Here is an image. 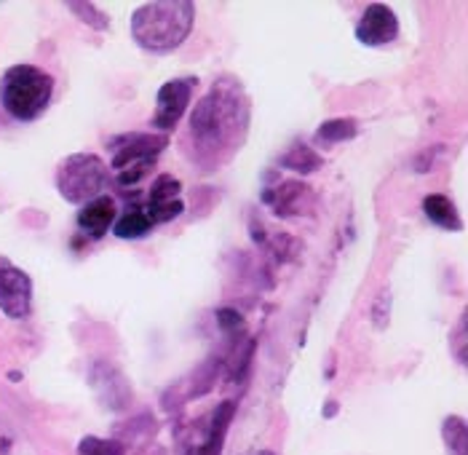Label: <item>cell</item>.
Instances as JSON below:
<instances>
[{
  "mask_svg": "<svg viewBox=\"0 0 468 455\" xmlns=\"http://www.w3.org/2000/svg\"><path fill=\"white\" fill-rule=\"evenodd\" d=\"M249 108L241 100V89L236 86H214L190 116V134L201 145V150H236L241 134L246 129Z\"/></svg>",
  "mask_w": 468,
  "mask_h": 455,
  "instance_id": "1",
  "label": "cell"
},
{
  "mask_svg": "<svg viewBox=\"0 0 468 455\" xmlns=\"http://www.w3.org/2000/svg\"><path fill=\"white\" fill-rule=\"evenodd\" d=\"M196 9L188 0H156L145 4L132 17V38L153 54L174 52L193 30Z\"/></svg>",
  "mask_w": 468,
  "mask_h": 455,
  "instance_id": "2",
  "label": "cell"
},
{
  "mask_svg": "<svg viewBox=\"0 0 468 455\" xmlns=\"http://www.w3.org/2000/svg\"><path fill=\"white\" fill-rule=\"evenodd\" d=\"M54 78L36 65H14L0 78V102L17 121H36L49 110Z\"/></svg>",
  "mask_w": 468,
  "mask_h": 455,
  "instance_id": "3",
  "label": "cell"
},
{
  "mask_svg": "<svg viewBox=\"0 0 468 455\" xmlns=\"http://www.w3.org/2000/svg\"><path fill=\"white\" fill-rule=\"evenodd\" d=\"M108 183V167L92 153H76L57 169V188L70 204H89L100 196Z\"/></svg>",
  "mask_w": 468,
  "mask_h": 455,
  "instance_id": "4",
  "label": "cell"
},
{
  "mask_svg": "<svg viewBox=\"0 0 468 455\" xmlns=\"http://www.w3.org/2000/svg\"><path fill=\"white\" fill-rule=\"evenodd\" d=\"M193 78H174L169 84H164L158 89V100H156V116H153V126L161 132H172L180 118L185 116L190 97H193Z\"/></svg>",
  "mask_w": 468,
  "mask_h": 455,
  "instance_id": "5",
  "label": "cell"
},
{
  "mask_svg": "<svg viewBox=\"0 0 468 455\" xmlns=\"http://www.w3.org/2000/svg\"><path fill=\"white\" fill-rule=\"evenodd\" d=\"M33 308V281L14 265H0V311L9 319H25Z\"/></svg>",
  "mask_w": 468,
  "mask_h": 455,
  "instance_id": "6",
  "label": "cell"
},
{
  "mask_svg": "<svg viewBox=\"0 0 468 455\" xmlns=\"http://www.w3.org/2000/svg\"><path fill=\"white\" fill-rule=\"evenodd\" d=\"M396 36H399V20H396L393 9L385 4L367 6V12L361 14V20L356 25V41L361 46L380 49V46L393 44Z\"/></svg>",
  "mask_w": 468,
  "mask_h": 455,
  "instance_id": "7",
  "label": "cell"
},
{
  "mask_svg": "<svg viewBox=\"0 0 468 455\" xmlns=\"http://www.w3.org/2000/svg\"><path fill=\"white\" fill-rule=\"evenodd\" d=\"M166 148V137L158 134H129L124 137V145L118 148L113 158V169L124 172L140 164H153V158Z\"/></svg>",
  "mask_w": 468,
  "mask_h": 455,
  "instance_id": "8",
  "label": "cell"
},
{
  "mask_svg": "<svg viewBox=\"0 0 468 455\" xmlns=\"http://www.w3.org/2000/svg\"><path fill=\"white\" fill-rule=\"evenodd\" d=\"M113 220H116V201L110 196H97L78 212V228L92 239H102L113 225Z\"/></svg>",
  "mask_w": 468,
  "mask_h": 455,
  "instance_id": "9",
  "label": "cell"
},
{
  "mask_svg": "<svg viewBox=\"0 0 468 455\" xmlns=\"http://www.w3.org/2000/svg\"><path fill=\"white\" fill-rule=\"evenodd\" d=\"M311 196V188L303 183H284L278 191H265V204L276 209V215H297L303 212L300 201Z\"/></svg>",
  "mask_w": 468,
  "mask_h": 455,
  "instance_id": "10",
  "label": "cell"
},
{
  "mask_svg": "<svg viewBox=\"0 0 468 455\" xmlns=\"http://www.w3.org/2000/svg\"><path fill=\"white\" fill-rule=\"evenodd\" d=\"M423 212H425V217H428L433 225H439V228H444V231H457V228H460V217H457L455 204H452L447 196H441V193L425 196V199H423Z\"/></svg>",
  "mask_w": 468,
  "mask_h": 455,
  "instance_id": "11",
  "label": "cell"
},
{
  "mask_svg": "<svg viewBox=\"0 0 468 455\" xmlns=\"http://www.w3.org/2000/svg\"><path fill=\"white\" fill-rule=\"evenodd\" d=\"M281 167H284V169H292V172H297V175H311V172H316V169L324 167V156L316 153V150L308 148V145H295V148H289V150L281 156Z\"/></svg>",
  "mask_w": 468,
  "mask_h": 455,
  "instance_id": "12",
  "label": "cell"
},
{
  "mask_svg": "<svg viewBox=\"0 0 468 455\" xmlns=\"http://www.w3.org/2000/svg\"><path fill=\"white\" fill-rule=\"evenodd\" d=\"M356 132H359L356 118H332V121H324L316 129V142H321V145L345 142V140H353Z\"/></svg>",
  "mask_w": 468,
  "mask_h": 455,
  "instance_id": "13",
  "label": "cell"
},
{
  "mask_svg": "<svg viewBox=\"0 0 468 455\" xmlns=\"http://www.w3.org/2000/svg\"><path fill=\"white\" fill-rule=\"evenodd\" d=\"M153 228V223L148 220V215L142 209H129L126 215H121L113 225V233L118 239H142L148 236Z\"/></svg>",
  "mask_w": 468,
  "mask_h": 455,
  "instance_id": "14",
  "label": "cell"
},
{
  "mask_svg": "<svg viewBox=\"0 0 468 455\" xmlns=\"http://www.w3.org/2000/svg\"><path fill=\"white\" fill-rule=\"evenodd\" d=\"M441 436H444V444L452 455H468V426L460 415L444 418Z\"/></svg>",
  "mask_w": 468,
  "mask_h": 455,
  "instance_id": "15",
  "label": "cell"
},
{
  "mask_svg": "<svg viewBox=\"0 0 468 455\" xmlns=\"http://www.w3.org/2000/svg\"><path fill=\"white\" fill-rule=\"evenodd\" d=\"M81 455H124V444L116 439H102V436H84L81 439Z\"/></svg>",
  "mask_w": 468,
  "mask_h": 455,
  "instance_id": "16",
  "label": "cell"
},
{
  "mask_svg": "<svg viewBox=\"0 0 468 455\" xmlns=\"http://www.w3.org/2000/svg\"><path fill=\"white\" fill-rule=\"evenodd\" d=\"M68 9L73 14H78V20L94 30H108L110 28V20L97 9V4H68Z\"/></svg>",
  "mask_w": 468,
  "mask_h": 455,
  "instance_id": "17",
  "label": "cell"
},
{
  "mask_svg": "<svg viewBox=\"0 0 468 455\" xmlns=\"http://www.w3.org/2000/svg\"><path fill=\"white\" fill-rule=\"evenodd\" d=\"M182 191V183L172 175H161L153 188H150V204H161V201H174Z\"/></svg>",
  "mask_w": 468,
  "mask_h": 455,
  "instance_id": "18",
  "label": "cell"
},
{
  "mask_svg": "<svg viewBox=\"0 0 468 455\" xmlns=\"http://www.w3.org/2000/svg\"><path fill=\"white\" fill-rule=\"evenodd\" d=\"M182 201L180 199H174V201H161V204H150L148 207V220L156 225V223H169V220H174V217H180L182 215Z\"/></svg>",
  "mask_w": 468,
  "mask_h": 455,
  "instance_id": "19",
  "label": "cell"
},
{
  "mask_svg": "<svg viewBox=\"0 0 468 455\" xmlns=\"http://www.w3.org/2000/svg\"><path fill=\"white\" fill-rule=\"evenodd\" d=\"M388 316H391V289L383 287V289L377 292L375 303H372V321H375V327H377V329H385Z\"/></svg>",
  "mask_w": 468,
  "mask_h": 455,
  "instance_id": "20",
  "label": "cell"
},
{
  "mask_svg": "<svg viewBox=\"0 0 468 455\" xmlns=\"http://www.w3.org/2000/svg\"><path fill=\"white\" fill-rule=\"evenodd\" d=\"M465 327H468V321H465V313H463L460 321H457L455 335L449 337V340H452V351H455V356H457L460 364H465Z\"/></svg>",
  "mask_w": 468,
  "mask_h": 455,
  "instance_id": "21",
  "label": "cell"
},
{
  "mask_svg": "<svg viewBox=\"0 0 468 455\" xmlns=\"http://www.w3.org/2000/svg\"><path fill=\"white\" fill-rule=\"evenodd\" d=\"M217 324H220L225 332H233V329L241 327V313L233 311V308H220V311H217Z\"/></svg>",
  "mask_w": 468,
  "mask_h": 455,
  "instance_id": "22",
  "label": "cell"
},
{
  "mask_svg": "<svg viewBox=\"0 0 468 455\" xmlns=\"http://www.w3.org/2000/svg\"><path fill=\"white\" fill-rule=\"evenodd\" d=\"M335 412H337V402H329V407H327V415L332 418Z\"/></svg>",
  "mask_w": 468,
  "mask_h": 455,
  "instance_id": "23",
  "label": "cell"
},
{
  "mask_svg": "<svg viewBox=\"0 0 468 455\" xmlns=\"http://www.w3.org/2000/svg\"><path fill=\"white\" fill-rule=\"evenodd\" d=\"M260 455H276V452H270V450H262Z\"/></svg>",
  "mask_w": 468,
  "mask_h": 455,
  "instance_id": "24",
  "label": "cell"
}]
</instances>
